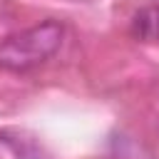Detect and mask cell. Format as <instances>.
<instances>
[{
  "instance_id": "1",
  "label": "cell",
  "mask_w": 159,
  "mask_h": 159,
  "mask_svg": "<svg viewBox=\"0 0 159 159\" xmlns=\"http://www.w3.org/2000/svg\"><path fill=\"white\" fill-rule=\"evenodd\" d=\"M62 25L45 20L22 32H15L0 42V67L7 72H30L45 65L62 45Z\"/></svg>"
},
{
  "instance_id": "2",
  "label": "cell",
  "mask_w": 159,
  "mask_h": 159,
  "mask_svg": "<svg viewBox=\"0 0 159 159\" xmlns=\"http://www.w3.org/2000/svg\"><path fill=\"white\" fill-rule=\"evenodd\" d=\"M132 32L139 40H159V5L144 7L134 15Z\"/></svg>"
}]
</instances>
